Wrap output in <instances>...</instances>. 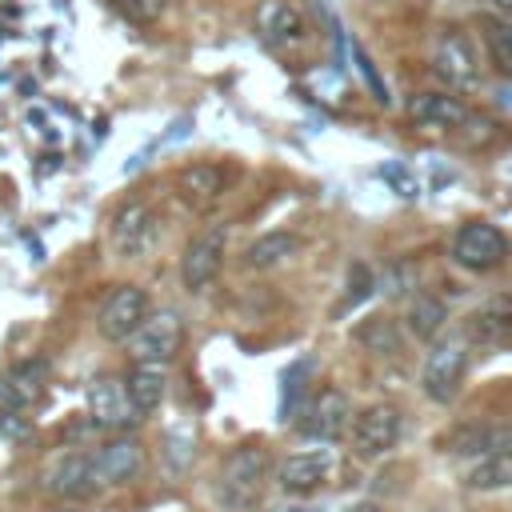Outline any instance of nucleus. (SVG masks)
Here are the masks:
<instances>
[{"mask_svg":"<svg viewBox=\"0 0 512 512\" xmlns=\"http://www.w3.org/2000/svg\"><path fill=\"white\" fill-rule=\"evenodd\" d=\"M176 188L180 196L192 204V208H208L216 204V196L224 192V172L216 164H188L180 176H176Z\"/></svg>","mask_w":512,"mask_h":512,"instance_id":"aec40b11","label":"nucleus"},{"mask_svg":"<svg viewBox=\"0 0 512 512\" xmlns=\"http://www.w3.org/2000/svg\"><path fill=\"white\" fill-rule=\"evenodd\" d=\"M180 344H184V324H180V316L176 312H160V316H148L140 328H136V336L128 340V356L136 360V364H168L176 352H180Z\"/></svg>","mask_w":512,"mask_h":512,"instance_id":"423d86ee","label":"nucleus"},{"mask_svg":"<svg viewBox=\"0 0 512 512\" xmlns=\"http://www.w3.org/2000/svg\"><path fill=\"white\" fill-rule=\"evenodd\" d=\"M352 424V404L340 388H320L312 396V404L304 408V420H300V432L312 436V440H336L344 436Z\"/></svg>","mask_w":512,"mask_h":512,"instance_id":"1a4fd4ad","label":"nucleus"},{"mask_svg":"<svg viewBox=\"0 0 512 512\" xmlns=\"http://www.w3.org/2000/svg\"><path fill=\"white\" fill-rule=\"evenodd\" d=\"M464 372H468V340L464 336H444L432 344V352L424 356V368H420V388L428 400L436 404H448L456 400L460 384H464Z\"/></svg>","mask_w":512,"mask_h":512,"instance_id":"f257e3e1","label":"nucleus"},{"mask_svg":"<svg viewBox=\"0 0 512 512\" xmlns=\"http://www.w3.org/2000/svg\"><path fill=\"white\" fill-rule=\"evenodd\" d=\"M264 468H268L264 448H256V444L236 448V452L224 460V468H220V500H224L228 508H236V512L252 508V500L260 496Z\"/></svg>","mask_w":512,"mask_h":512,"instance_id":"f03ea898","label":"nucleus"},{"mask_svg":"<svg viewBox=\"0 0 512 512\" xmlns=\"http://www.w3.org/2000/svg\"><path fill=\"white\" fill-rule=\"evenodd\" d=\"M400 412L392 404H368L356 420H352V448L360 456H384L388 448H396L400 440Z\"/></svg>","mask_w":512,"mask_h":512,"instance_id":"6e6552de","label":"nucleus"},{"mask_svg":"<svg viewBox=\"0 0 512 512\" xmlns=\"http://www.w3.org/2000/svg\"><path fill=\"white\" fill-rule=\"evenodd\" d=\"M480 40H484V52H488L492 68L512 80V24L500 20V16H484L480 20Z\"/></svg>","mask_w":512,"mask_h":512,"instance_id":"4be33fe9","label":"nucleus"},{"mask_svg":"<svg viewBox=\"0 0 512 512\" xmlns=\"http://www.w3.org/2000/svg\"><path fill=\"white\" fill-rule=\"evenodd\" d=\"M256 32L268 48H284V44L304 40V16L292 0H264L256 8Z\"/></svg>","mask_w":512,"mask_h":512,"instance_id":"ddd939ff","label":"nucleus"},{"mask_svg":"<svg viewBox=\"0 0 512 512\" xmlns=\"http://www.w3.org/2000/svg\"><path fill=\"white\" fill-rule=\"evenodd\" d=\"M504 256H508L504 232L492 228V224H484V220H472V224L456 228V236H452V260L460 268H468V272H488Z\"/></svg>","mask_w":512,"mask_h":512,"instance_id":"20e7f679","label":"nucleus"},{"mask_svg":"<svg viewBox=\"0 0 512 512\" xmlns=\"http://www.w3.org/2000/svg\"><path fill=\"white\" fill-rule=\"evenodd\" d=\"M88 460H92V488L96 484H124V480L140 476V468H144V452L136 440H108V444L92 448Z\"/></svg>","mask_w":512,"mask_h":512,"instance_id":"f8f14e48","label":"nucleus"},{"mask_svg":"<svg viewBox=\"0 0 512 512\" xmlns=\"http://www.w3.org/2000/svg\"><path fill=\"white\" fill-rule=\"evenodd\" d=\"M332 468V452L328 448H316V452H296L280 464V488L284 492H312L324 484Z\"/></svg>","mask_w":512,"mask_h":512,"instance_id":"2eb2a0df","label":"nucleus"},{"mask_svg":"<svg viewBox=\"0 0 512 512\" xmlns=\"http://www.w3.org/2000/svg\"><path fill=\"white\" fill-rule=\"evenodd\" d=\"M372 284H376V280H372V272H368L364 264H352V272H348V292H344V304H340L336 312L356 308V304H360V300L372 292Z\"/></svg>","mask_w":512,"mask_h":512,"instance_id":"bb28decb","label":"nucleus"},{"mask_svg":"<svg viewBox=\"0 0 512 512\" xmlns=\"http://www.w3.org/2000/svg\"><path fill=\"white\" fill-rule=\"evenodd\" d=\"M464 484L472 492H492V488H512V448L496 452V456H484L468 468Z\"/></svg>","mask_w":512,"mask_h":512,"instance_id":"5701e85b","label":"nucleus"},{"mask_svg":"<svg viewBox=\"0 0 512 512\" xmlns=\"http://www.w3.org/2000/svg\"><path fill=\"white\" fill-rule=\"evenodd\" d=\"M48 492L64 496V500H76V496H88L92 492V460L88 452H64L52 468H48Z\"/></svg>","mask_w":512,"mask_h":512,"instance_id":"dca6fc26","label":"nucleus"},{"mask_svg":"<svg viewBox=\"0 0 512 512\" xmlns=\"http://www.w3.org/2000/svg\"><path fill=\"white\" fill-rule=\"evenodd\" d=\"M492 8H496V16H500V20H508V24H512V0H492Z\"/></svg>","mask_w":512,"mask_h":512,"instance_id":"c756f323","label":"nucleus"},{"mask_svg":"<svg viewBox=\"0 0 512 512\" xmlns=\"http://www.w3.org/2000/svg\"><path fill=\"white\" fill-rule=\"evenodd\" d=\"M124 392H128V404L136 416L156 412L164 400V368L160 364H136L124 380Z\"/></svg>","mask_w":512,"mask_h":512,"instance_id":"6ab92c4d","label":"nucleus"},{"mask_svg":"<svg viewBox=\"0 0 512 512\" xmlns=\"http://www.w3.org/2000/svg\"><path fill=\"white\" fill-rule=\"evenodd\" d=\"M144 320H148V292L136 288V284H120L100 304L96 328H100L104 340H132Z\"/></svg>","mask_w":512,"mask_h":512,"instance_id":"39448f33","label":"nucleus"},{"mask_svg":"<svg viewBox=\"0 0 512 512\" xmlns=\"http://www.w3.org/2000/svg\"><path fill=\"white\" fill-rule=\"evenodd\" d=\"M88 420H92V428H108V432L128 428V424L140 420V416L132 412V404H128L124 380L100 376V380L88 384Z\"/></svg>","mask_w":512,"mask_h":512,"instance_id":"9d476101","label":"nucleus"},{"mask_svg":"<svg viewBox=\"0 0 512 512\" xmlns=\"http://www.w3.org/2000/svg\"><path fill=\"white\" fill-rule=\"evenodd\" d=\"M408 120L416 128H440L444 132V128L464 124L468 120V108H464V100H456L448 92H416L408 100Z\"/></svg>","mask_w":512,"mask_h":512,"instance_id":"4468645a","label":"nucleus"},{"mask_svg":"<svg viewBox=\"0 0 512 512\" xmlns=\"http://www.w3.org/2000/svg\"><path fill=\"white\" fill-rule=\"evenodd\" d=\"M404 320H408V332H412L416 340H432V336L444 332L448 308H444V300H436V296H428V292H416Z\"/></svg>","mask_w":512,"mask_h":512,"instance_id":"412c9836","label":"nucleus"},{"mask_svg":"<svg viewBox=\"0 0 512 512\" xmlns=\"http://www.w3.org/2000/svg\"><path fill=\"white\" fill-rule=\"evenodd\" d=\"M448 448L456 456H480V460L496 456V452L512 448V424H468L448 440Z\"/></svg>","mask_w":512,"mask_h":512,"instance_id":"f3484780","label":"nucleus"},{"mask_svg":"<svg viewBox=\"0 0 512 512\" xmlns=\"http://www.w3.org/2000/svg\"><path fill=\"white\" fill-rule=\"evenodd\" d=\"M292 252H296V236L292 232H268V236H260V240L248 244L244 264L248 268H272V264H280Z\"/></svg>","mask_w":512,"mask_h":512,"instance_id":"393cba45","label":"nucleus"},{"mask_svg":"<svg viewBox=\"0 0 512 512\" xmlns=\"http://www.w3.org/2000/svg\"><path fill=\"white\" fill-rule=\"evenodd\" d=\"M464 340L476 344H508L512 340V304L508 300H488L484 308H476L464 324Z\"/></svg>","mask_w":512,"mask_h":512,"instance_id":"a211bd4d","label":"nucleus"},{"mask_svg":"<svg viewBox=\"0 0 512 512\" xmlns=\"http://www.w3.org/2000/svg\"><path fill=\"white\" fill-rule=\"evenodd\" d=\"M156 240V216L144 200H128L116 216H112V248L120 256H144Z\"/></svg>","mask_w":512,"mask_h":512,"instance_id":"9b49d317","label":"nucleus"},{"mask_svg":"<svg viewBox=\"0 0 512 512\" xmlns=\"http://www.w3.org/2000/svg\"><path fill=\"white\" fill-rule=\"evenodd\" d=\"M356 340L368 344L372 352H400V328H396V320H388V316H376V320L360 324V328H356Z\"/></svg>","mask_w":512,"mask_h":512,"instance_id":"a878e982","label":"nucleus"},{"mask_svg":"<svg viewBox=\"0 0 512 512\" xmlns=\"http://www.w3.org/2000/svg\"><path fill=\"white\" fill-rule=\"evenodd\" d=\"M128 20H136V24H152L164 8H168V0H112Z\"/></svg>","mask_w":512,"mask_h":512,"instance_id":"cd10ccee","label":"nucleus"},{"mask_svg":"<svg viewBox=\"0 0 512 512\" xmlns=\"http://www.w3.org/2000/svg\"><path fill=\"white\" fill-rule=\"evenodd\" d=\"M356 64H360V76H364V80L372 84V96H376L380 104H388V88H384V84L376 80V68H372V60H368V56H364L360 48H356Z\"/></svg>","mask_w":512,"mask_h":512,"instance_id":"c85d7f7f","label":"nucleus"},{"mask_svg":"<svg viewBox=\"0 0 512 512\" xmlns=\"http://www.w3.org/2000/svg\"><path fill=\"white\" fill-rule=\"evenodd\" d=\"M4 384L16 392V400H20V404L40 400V396H44V384H48V360H44V356L20 360V364H16V368L4 376Z\"/></svg>","mask_w":512,"mask_h":512,"instance_id":"b1692460","label":"nucleus"},{"mask_svg":"<svg viewBox=\"0 0 512 512\" xmlns=\"http://www.w3.org/2000/svg\"><path fill=\"white\" fill-rule=\"evenodd\" d=\"M224 244H228L224 224H212L200 236H192V244L180 256V280H184L188 292H204L216 280V272L224 264Z\"/></svg>","mask_w":512,"mask_h":512,"instance_id":"0eeeda50","label":"nucleus"},{"mask_svg":"<svg viewBox=\"0 0 512 512\" xmlns=\"http://www.w3.org/2000/svg\"><path fill=\"white\" fill-rule=\"evenodd\" d=\"M432 72L448 84V88H460V92H472L480 84V60H476V48L464 32H440L436 48H432Z\"/></svg>","mask_w":512,"mask_h":512,"instance_id":"7ed1b4c3","label":"nucleus"},{"mask_svg":"<svg viewBox=\"0 0 512 512\" xmlns=\"http://www.w3.org/2000/svg\"><path fill=\"white\" fill-rule=\"evenodd\" d=\"M344 512H380V508H376V504H368V500H360V504H348Z\"/></svg>","mask_w":512,"mask_h":512,"instance_id":"7c9ffc66","label":"nucleus"}]
</instances>
